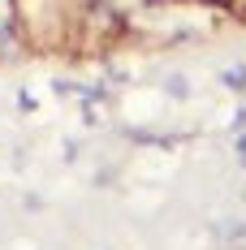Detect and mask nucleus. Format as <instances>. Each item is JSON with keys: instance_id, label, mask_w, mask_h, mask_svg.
I'll return each mask as SVG.
<instances>
[{"instance_id": "obj_3", "label": "nucleus", "mask_w": 246, "mask_h": 250, "mask_svg": "<svg viewBox=\"0 0 246 250\" xmlns=\"http://www.w3.org/2000/svg\"><path fill=\"white\" fill-rule=\"evenodd\" d=\"M238 151H242V160H246V138H238Z\"/></svg>"}, {"instance_id": "obj_1", "label": "nucleus", "mask_w": 246, "mask_h": 250, "mask_svg": "<svg viewBox=\"0 0 246 250\" xmlns=\"http://www.w3.org/2000/svg\"><path fill=\"white\" fill-rule=\"evenodd\" d=\"M224 86H233V91H242L246 86V69L238 65V69H224Z\"/></svg>"}, {"instance_id": "obj_2", "label": "nucleus", "mask_w": 246, "mask_h": 250, "mask_svg": "<svg viewBox=\"0 0 246 250\" xmlns=\"http://www.w3.org/2000/svg\"><path fill=\"white\" fill-rule=\"evenodd\" d=\"M169 91L177 95V100H181V95H186V78H177V74H173V78H169Z\"/></svg>"}]
</instances>
